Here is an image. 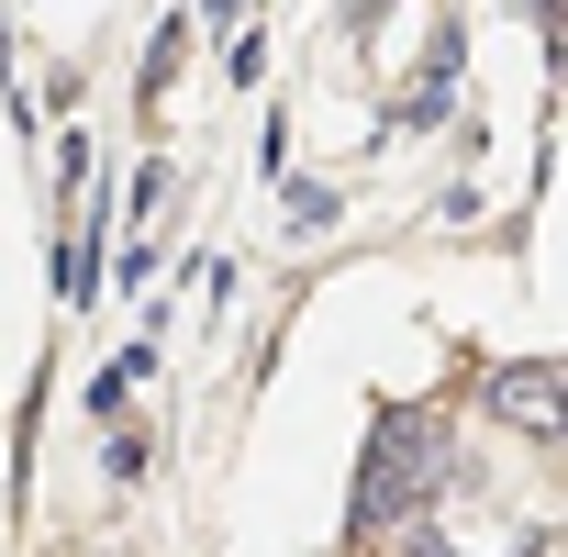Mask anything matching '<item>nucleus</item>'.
<instances>
[{
    "mask_svg": "<svg viewBox=\"0 0 568 557\" xmlns=\"http://www.w3.org/2000/svg\"><path fill=\"white\" fill-rule=\"evenodd\" d=\"M457 490V446H446V413H424V402H402V413H379V435H368V468H357V524L379 535H402V524H424L435 502Z\"/></svg>",
    "mask_w": 568,
    "mask_h": 557,
    "instance_id": "obj_1",
    "label": "nucleus"
},
{
    "mask_svg": "<svg viewBox=\"0 0 568 557\" xmlns=\"http://www.w3.org/2000/svg\"><path fill=\"white\" fill-rule=\"evenodd\" d=\"M402 557H457V546H446L435 524H402Z\"/></svg>",
    "mask_w": 568,
    "mask_h": 557,
    "instance_id": "obj_3",
    "label": "nucleus"
},
{
    "mask_svg": "<svg viewBox=\"0 0 568 557\" xmlns=\"http://www.w3.org/2000/svg\"><path fill=\"white\" fill-rule=\"evenodd\" d=\"M479 413H490V424H513L524 446H557V435H568V391H557V368H546V357L490 368V379H479Z\"/></svg>",
    "mask_w": 568,
    "mask_h": 557,
    "instance_id": "obj_2",
    "label": "nucleus"
}]
</instances>
